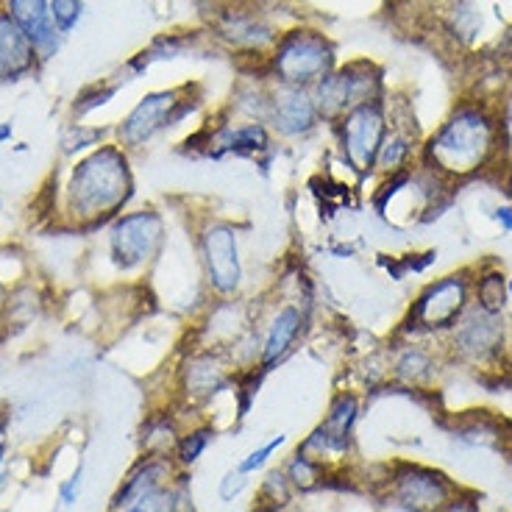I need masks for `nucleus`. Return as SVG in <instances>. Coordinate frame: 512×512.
<instances>
[{"mask_svg": "<svg viewBox=\"0 0 512 512\" xmlns=\"http://www.w3.org/2000/svg\"><path fill=\"white\" fill-rule=\"evenodd\" d=\"M507 293H510V298H512V279H507Z\"/></svg>", "mask_w": 512, "mask_h": 512, "instance_id": "e433bc0d", "label": "nucleus"}, {"mask_svg": "<svg viewBox=\"0 0 512 512\" xmlns=\"http://www.w3.org/2000/svg\"><path fill=\"white\" fill-rule=\"evenodd\" d=\"M181 504H184V487L179 482H167L140 496L123 512H181Z\"/></svg>", "mask_w": 512, "mask_h": 512, "instance_id": "393cba45", "label": "nucleus"}, {"mask_svg": "<svg viewBox=\"0 0 512 512\" xmlns=\"http://www.w3.org/2000/svg\"><path fill=\"white\" fill-rule=\"evenodd\" d=\"M510 59H512V39H510Z\"/></svg>", "mask_w": 512, "mask_h": 512, "instance_id": "4c0bfd02", "label": "nucleus"}, {"mask_svg": "<svg viewBox=\"0 0 512 512\" xmlns=\"http://www.w3.org/2000/svg\"><path fill=\"white\" fill-rule=\"evenodd\" d=\"M384 98L382 70L368 59L337 64L329 76L312 87V101L318 106V115L323 123H337L362 103Z\"/></svg>", "mask_w": 512, "mask_h": 512, "instance_id": "423d86ee", "label": "nucleus"}, {"mask_svg": "<svg viewBox=\"0 0 512 512\" xmlns=\"http://www.w3.org/2000/svg\"><path fill=\"white\" fill-rule=\"evenodd\" d=\"M443 512H474V507L468 504V501H462V499H451L446 504V510Z\"/></svg>", "mask_w": 512, "mask_h": 512, "instance_id": "f704fd0d", "label": "nucleus"}, {"mask_svg": "<svg viewBox=\"0 0 512 512\" xmlns=\"http://www.w3.org/2000/svg\"><path fill=\"white\" fill-rule=\"evenodd\" d=\"M309 326V309L304 301H282L265 318L259 329V371L279 368L284 359L301 346Z\"/></svg>", "mask_w": 512, "mask_h": 512, "instance_id": "f8f14e48", "label": "nucleus"}, {"mask_svg": "<svg viewBox=\"0 0 512 512\" xmlns=\"http://www.w3.org/2000/svg\"><path fill=\"white\" fill-rule=\"evenodd\" d=\"M284 476L290 479L293 490L309 493V490H318L326 479V465L318 460H312L304 451H295L293 460L284 465Z\"/></svg>", "mask_w": 512, "mask_h": 512, "instance_id": "b1692460", "label": "nucleus"}, {"mask_svg": "<svg viewBox=\"0 0 512 512\" xmlns=\"http://www.w3.org/2000/svg\"><path fill=\"white\" fill-rule=\"evenodd\" d=\"M198 270L215 301L237 298L245 282L240 229L226 218H204L192 231Z\"/></svg>", "mask_w": 512, "mask_h": 512, "instance_id": "20e7f679", "label": "nucleus"}, {"mask_svg": "<svg viewBox=\"0 0 512 512\" xmlns=\"http://www.w3.org/2000/svg\"><path fill=\"white\" fill-rule=\"evenodd\" d=\"M332 128L343 162L359 176H371L373 162H376L379 148H382L384 137L390 131V115H387L384 98H376V101L351 109L348 115L332 123Z\"/></svg>", "mask_w": 512, "mask_h": 512, "instance_id": "6e6552de", "label": "nucleus"}, {"mask_svg": "<svg viewBox=\"0 0 512 512\" xmlns=\"http://www.w3.org/2000/svg\"><path fill=\"white\" fill-rule=\"evenodd\" d=\"M393 376H396L398 382L404 384H423L432 379V373H435V359L429 351H423L418 346H407L398 351L396 357H393Z\"/></svg>", "mask_w": 512, "mask_h": 512, "instance_id": "4be33fe9", "label": "nucleus"}, {"mask_svg": "<svg viewBox=\"0 0 512 512\" xmlns=\"http://www.w3.org/2000/svg\"><path fill=\"white\" fill-rule=\"evenodd\" d=\"M6 451H9V415L0 412V474L6 465Z\"/></svg>", "mask_w": 512, "mask_h": 512, "instance_id": "473e14b6", "label": "nucleus"}, {"mask_svg": "<svg viewBox=\"0 0 512 512\" xmlns=\"http://www.w3.org/2000/svg\"><path fill=\"white\" fill-rule=\"evenodd\" d=\"M415 148L418 145H415V137H412L410 131L390 123V131H387L382 148H379V156L373 162V176L390 179V176H398V173H407Z\"/></svg>", "mask_w": 512, "mask_h": 512, "instance_id": "412c9836", "label": "nucleus"}, {"mask_svg": "<svg viewBox=\"0 0 512 512\" xmlns=\"http://www.w3.org/2000/svg\"><path fill=\"white\" fill-rule=\"evenodd\" d=\"M507 276L499 270H485L474 279V304L487 312H504L507 309Z\"/></svg>", "mask_w": 512, "mask_h": 512, "instance_id": "5701e85b", "label": "nucleus"}, {"mask_svg": "<svg viewBox=\"0 0 512 512\" xmlns=\"http://www.w3.org/2000/svg\"><path fill=\"white\" fill-rule=\"evenodd\" d=\"M273 131H270L262 120H248L243 123H229L220 126L212 137H209V156H243V159H254V156L270 154L273 151Z\"/></svg>", "mask_w": 512, "mask_h": 512, "instance_id": "a211bd4d", "label": "nucleus"}, {"mask_svg": "<svg viewBox=\"0 0 512 512\" xmlns=\"http://www.w3.org/2000/svg\"><path fill=\"white\" fill-rule=\"evenodd\" d=\"M262 123L279 140H307L318 131L323 120L318 115V106L312 101V90L270 81Z\"/></svg>", "mask_w": 512, "mask_h": 512, "instance_id": "9b49d317", "label": "nucleus"}, {"mask_svg": "<svg viewBox=\"0 0 512 512\" xmlns=\"http://www.w3.org/2000/svg\"><path fill=\"white\" fill-rule=\"evenodd\" d=\"M390 496L407 512H443L454 499V485L432 468L407 465L390 479Z\"/></svg>", "mask_w": 512, "mask_h": 512, "instance_id": "2eb2a0df", "label": "nucleus"}, {"mask_svg": "<svg viewBox=\"0 0 512 512\" xmlns=\"http://www.w3.org/2000/svg\"><path fill=\"white\" fill-rule=\"evenodd\" d=\"M237 382V368L220 348H195L179 368V387L187 401L206 404Z\"/></svg>", "mask_w": 512, "mask_h": 512, "instance_id": "4468645a", "label": "nucleus"}, {"mask_svg": "<svg viewBox=\"0 0 512 512\" xmlns=\"http://www.w3.org/2000/svg\"><path fill=\"white\" fill-rule=\"evenodd\" d=\"M504 187H507V195H510V201H512V167L507 170V176H504Z\"/></svg>", "mask_w": 512, "mask_h": 512, "instance_id": "c9c22d12", "label": "nucleus"}, {"mask_svg": "<svg viewBox=\"0 0 512 512\" xmlns=\"http://www.w3.org/2000/svg\"><path fill=\"white\" fill-rule=\"evenodd\" d=\"M212 437H215V429H212V426H198V429H190L187 435L179 437L176 451H173V462H176L179 468H192L195 462L204 457V451L206 446L212 443Z\"/></svg>", "mask_w": 512, "mask_h": 512, "instance_id": "bb28decb", "label": "nucleus"}, {"mask_svg": "<svg viewBox=\"0 0 512 512\" xmlns=\"http://www.w3.org/2000/svg\"><path fill=\"white\" fill-rule=\"evenodd\" d=\"M501 131L485 106H460L421 148L423 165L448 181L471 179L499 154Z\"/></svg>", "mask_w": 512, "mask_h": 512, "instance_id": "f03ea898", "label": "nucleus"}, {"mask_svg": "<svg viewBox=\"0 0 512 512\" xmlns=\"http://www.w3.org/2000/svg\"><path fill=\"white\" fill-rule=\"evenodd\" d=\"M106 262L120 276H137L151 270L165 256L167 218L156 206L126 209L106 226Z\"/></svg>", "mask_w": 512, "mask_h": 512, "instance_id": "7ed1b4c3", "label": "nucleus"}, {"mask_svg": "<svg viewBox=\"0 0 512 512\" xmlns=\"http://www.w3.org/2000/svg\"><path fill=\"white\" fill-rule=\"evenodd\" d=\"M137 195L131 154L115 140L78 156L56 192V220L70 231H101L126 212Z\"/></svg>", "mask_w": 512, "mask_h": 512, "instance_id": "f257e3e1", "label": "nucleus"}, {"mask_svg": "<svg viewBox=\"0 0 512 512\" xmlns=\"http://www.w3.org/2000/svg\"><path fill=\"white\" fill-rule=\"evenodd\" d=\"M265 64L270 81L312 90L337 67V51L318 28H293L279 34Z\"/></svg>", "mask_w": 512, "mask_h": 512, "instance_id": "39448f33", "label": "nucleus"}, {"mask_svg": "<svg viewBox=\"0 0 512 512\" xmlns=\"http://www.w3.org/2000/svg\"><path fill=\"white\" fill-rule=\"evenodd\" d=\"M81 485H84V471L78 468L76 474L70 476L67 482H62V487H59V496H62L64 504H76L78 496H81Z\"/></svg>", "mask_w": 512, "mask_h": 512, "instance_id": "2f4dec72", "label": "nucleus"}, {"mask_svg": "<svg viewBox=\"0 0 512 512\" xmlns=\"http://www.w3.org/2000/svg\"><path fill=\"white\" fill-rule=\"evenodd\" d=\"M448 346L462 362L471 365H487L501 357V351L507 346V323L504 312H487V309L471 307L465 309L451 329H448Z\"/></svg>", "mask_w": 512, "mask_h": 512, "instance_id": "9d476101", "label": "nucleus"}, {"mask_svg": "<svg viewBox=\"0 0 512 512\" xmlns=\"http://www.w3.org/2000/svg\"><path fill=\"white\" fill-rule=\"evenodd\" d=\"M293 485L284 476V471H270L262 485H259V499H256V510L259 512H279L284 510L290 499H293Z\"/></svg>", "mask_w": 512, "mask_h": 512, "instance_id": "a878e982", "label": "nucleus"}, {"mask_svg": "<svg viewBox=\"0 0 512 512\" xmlns=\"http://www.w3.org/2000/svg\"><path fill=\"white\" fill-rule=\"evenodd\" d=\"M245 485H248V476L240 474V471H229V474L223 476V482H220V496L231 501Z\"/></svg>", "mask_w": 512, "mask_h": 512, "instance_id": "7c9ffc66", "label": "nucleus"}, {"mask_svg": "<svg viewBox=\"0 0 512 512\" xmlns=\"http://www.w3.org/2000/svg\"><path fill=\"white\" fill-rule=\"evenodd\" d=\"M176 462L173 457H162V454H142L137 465L128 471V476L123 479V485L117 487L115 499H112V512H123L126 507H131L134 501L151 493L154 487H162L167 482H173L176 476Z\"/></svg>", "mask_w": 512, "mask_h": 512, "instance_id": "aec40b11", "label": "nucleus"}, {"mask_svg": "<svg viewBox=\"0 0 512 512\" xmlns=\"http://www.w3.org/2000/svg\"><path fill=\"white\" fill-rule=\"evenodd\" d=\"M359 418V398L354 393L340 390L329 404V412L315 426V432L298 446V451L309 454L312 460L326 462L346 457V451L354 443V426Z\"/></svg>", "mask_w": 512, "mask_h": 512, "instance_id": "ddd939ff", "label": "nucleus"}, {"mask_svg": "<svg viewBox=\"0 0 512 512\" xmlns=\"http://www.w3.org/2000/svg\"><path fill=\"white\" fill-rule=\"evenodd\" d=\"M474 304V279L468 270L448 273L437 282L426 284L410 307V326L426 334L448 332L465 309Z\"/></svg>", "mask_w": 512, "mask_h": 512, "instance_id": "1a4fd4ad", "label": "nucleus"}, {"mask_svg": "<svg viewBox=\"0 0 512 512\" xmlns=\"http://www.w3.org/2000/svg\"><path fill=\"white\" fill-rule=\"evenodd\" d=\"M109 131H103V128H87L84 123H73L70 131L64 134V154H76V151H92V148H98L103 145V137H106Z\"/></svg>", "mask_w": 512, "mask_h": 512, "instance_id": "cd10ccee", "label": "nucleus"}, {"mask_svg": "<svg viewBox=\"0 0 512 512\" xmlns=\"http://www.w3.org/2000/svg\"><path fill=\"white\" fill-rule=\"evenodd\" d=\"M493 218H496V223L501 226V231L512 234V204L496 206V209H493Z\"/></svg>", "mask_w": 512, "mask_h": 512, "instance_id": "72a5a7b5", "label": "nucleus"}, {"mask_svg": "<svg viewBox=\"0 0 512 512\" xmlns=\"http://www.w3.org/2000/svg\"><path fill=\"white\" fill-rule=\"evenodd\" d=\"M81 12H84V0H51V17L53 26L59 34H70L73 28L78 26L81 20Z\"/></svg>", "mask_w": 512, "mask_h": 512, "instance_id": "c85d7f7f", "label": "nucleus"}, {"mask_svg": "<svg viewBox=\"0 0 512 512\" xmlns=\"http://www.w3.org/2000/svg\"><path fill=\"white\" fill-rule=\"evenodd\" d=\"M284 443H287V437L276 435V437H273V440H268L265 446L254 448V451H251V454H248L245 460H240V465H237V471H240V474H245V476L256 474V471H262V468L268 465L270 457H273V454H276V451H279V448H282Z\"/></svg>", "mask_w": 512, "mask_h": 512, "instance_id": "c756f323", "label": "nucleus"}, {"mask_svg": "<svg viewBox=\"0 0 512 512\" xmlns=\"http://www.w3.org/2000/svg\"><path fill=\"white\" fill-rule=\"evenodd\" d=\"M42 62L23 28L12 20V14L0 6V84H12L31 76Z\"/></svg>", "mask_w": 512, "mask_h": 512, "instance_id": "f3484780", "label": "nucleus"}, {"mask_svg": "<svg viewBox=\"0 0 512 512\" xmlns=\"http://www.w3.org/2000/svg\"><path fill=\"white\" fill-rule=\"evenodd\" d=\"M215 37L220 42H226L231 51L262 56L268 62L270 51H273V45L279 39V31L270 26L268 20H262L256 12L226 9L215 20Z\"/></svg>", "mask_w": 512, "mask_h": 512, "instance_id": "dca6fc26", "label": "nucleus"}, {"mask_svg": "<svg viewBox=\"0 0 512 512\" xmlns=\"http://www.w3.org/2000/svg\"><path fill=\"white\" fill-rule=\"evenodd\" d=\"M192 106H195V98L190 87L148 92L115 128V142L123 145L128 154H134L145 145H151L159 134H165L167 128L179 126L192 112Z\"/></svg>", "mask_w": 512, "mask_h": 512, "instance_id": "0eeeda50", "label": "nucleus"}, {"mask_svg": "<svg viewBox=\"0 0 512 512\" xmlns=\"http://www.w3.org/2000/svg\"><path fill=\"white\" fill-rule=\"evenodd\" d=\"M6 12L12 14V20L23 28L28 39L34 42V48L45 59H51L53 53L59 51L62 34L56 31L51 17V0H3L0 3Z\"/></svg>", "mask_w": 512, "mask_h": 512, "instance_id": "6ab92c4d", "label": "nucleus"}]
</instances>
